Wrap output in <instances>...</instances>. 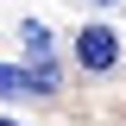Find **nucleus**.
<instances>
[{
  "mask_svg": "<svg viewBox=\"0 0 126 126\" xmlns=\"http://www.w3.org/2000/svg\"><path fill=\"white\" fill-rule=\"evenodd\" d=\"M76 63L88 69V76H107L113 63H120V38H113L107 25H82L76 32Z\"/></svg>",
  "mask_w": 126,
  "mask_h": 126,
  "instance_id": "1",
  "label": "nucleus"
},
{
  "mask_svg": "<svg viewBox=\"0 0 126 126\" xmlns=\"http://www.w3.org/2000/svg\"><path fill=\"white\" fill-rule=\"evenodd\" d=\"M44 82L32 76V69H13V63H0V101H38Z\"/></svg>",
  "mask_w": 126,
  "mask_h": 126,
  "instance_id": "2",
  "label": "nucleus"
},
{
  "mask_svg": "<svg viewBox=\"0 0 126 126\" xmlns=\"http://www.w3.org/2000/svg\"><path fill=\"white\" fill-rule=\"evenodd\" d=\"M19 38H25V63H44V57H50V44H57L44 19H25V25H19Z\"/></svg>",
  "mask_w": 126,
  "mask_h": 126,
  "instance_id": "3",
  "label": "nucleus"
},
{
  "mask_svg": "<svg viewBox=\"0 0 126 126\" xmlns=\"http://www.w3.org/2000/svg\"><path fill=\"white\" fill-rule=\"evenodd\" d=\"M94 6H120V0H94Z\"/></svg>",
  "mask_w": 126,
  "mask_h": 126,
  "instance_id": "4",
  "label": "nucleus"
},
{
  "mask_svg": "<svg viewBox=\"0 0 126 126\" xmlns=\"http://www.w3.org/2000/svg\"><path fill=\"white\" fill-rule=\"evenodd\" d=\"M0 126H19V120H0Z\"/></svg>",
  "mask_w": 126,
  "mask_h": 126,
  "instance_id": "5",
  "label": "nucleus"
}]
</instances>
